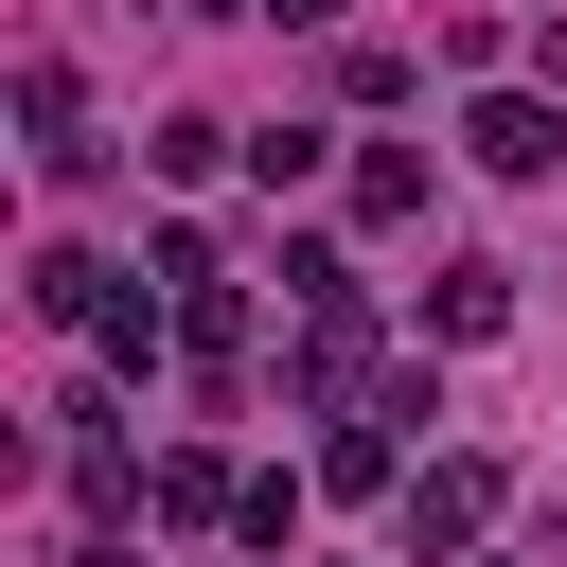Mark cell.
Instances as JSON below:
<instances>
[{"mask_svg": "<svg viewBox=\"0 0 567 567\" xmlns=\"http://www.w3.org/2000/svg\"><path fill=\"white\" fill-rule=\"evenodd\" d=\"M496 514V461H443V478H408V549H461Z\"/></svg>", "mask_w": 567, "mask_h": 567, "instance_id": "1", "label": "cell"}, {"mask_svg": "<svg viewBox=\"0 0 567 567\" xmlns=\"http://www.w3.org/2000/svg\"><path fill=\"white\" fill-rule=\"evenodd\" d=\"M478 159H496V177H549L567 124H549V106H478Z\"/></svg>", "mask_w": 567, "mask_h": 567, "instance_id": "2", "label": "cell"}, {"mask_svg": "<svg viewBox=\"0 0 567 567\" xmlns=\"http://www.w3.org/2000/svg\"><path fill=\"white\" fill-rule=\"evenodd\" d=\"M142 496H159V514H177V532H213V514H230V496H248V478H230V461H195V443H177V461H159V478H142Z\"/></svg>", "mask_w": 567, "mask_h": 567, "instance_id": "3", "label": "cell"}, {"mask_svg": "<svg viewBox=\"0 0 567 567\" xmlns=\"http://www.w3.org/2000/svg\"><path fill=\"white\" fill-rule=\"evenodd\" d=\"M354 213H372V230H390V213H425V159H408V142H372V159H354Z\"/></svg>", "mask_w": 567, "mask_h": 567, "instance_id": "4", "label": "cell"}, {"mask_svg": "<svg viewBox=\"0 0 567 567\" xmlns=\"http://www.w3.org/2000/svg\"><path fill=\"white\" fill-rule=\"evenodd\" d=\"M496 301H514L496 266H443V284H425V319H443V337H496Z\"/></svg>", "mask_w": 567, "mask_h": 567, "instance_id": "5", "label": "cell"}, {"mask_svg": "<svg viewBox=\"0 0 567 567\" xmlns=\"http://www.w3.org/2000/svg\"><path fill=\"white\" fill-rule=\"evenodd\" d=\"M266 18H337V0H266Z\"/></svg>", "mask_w": 567, "mask_h": 567, "instance_id": "6", "label": "cell"}]
</instances>
